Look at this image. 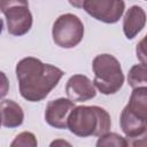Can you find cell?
<instances>
[{"label": "cell", "instance_id": "obj_7", "mask_svg": "<svg viewBox=\"0 0 147 147\" xmlns=\"http://www.w3.org/2000/svg\"><path fill=\"white\" fill-rule=\"evenodd\" d=\"M75 102L70 99L59 98L47 103L45 109V121L55 129H67V121Z\"/></svg>", "mask_w": 147, "mask_h": 147}, {"label": "cell", "instance_id": "obj_5", "mask_svg": "<svg viewBox=\"0 0 147 147\" xmlns=\"http://www.w3.org/2000/svg\"><path fill=\"white\" fill-rule=\"evenodd\" d=\"M54 42L62 48H74L84 37V25L80 18L74 14H63L59 16L52 29Z\"/></svg>", "mask_w": 147, "mask_h": 147}, {"label": "cell", "instance_id": "obj_11", "mask_svg": "<svg viewBox=\"0 0 147 147\" xmlns=\"http://www.w3.org/2000/svg\"><path fill=\"white\" fill-rule=\"evenodd\" d=\"M0 115L1 124L9 129L21 126L24 121L22 107L13 100H3L0 102Z\"/></svg>", "mask_w": 147, "mask_h": 147}, {"label": "cell", "instance_id": "obj_14", "mask_svg": "<svg viewBox=\"0 0 147 147\" xmlns=\"http://www.w3.org/2000/svg\"><path fill=\"white\" fill-rule=\"evenodd\" d=\"M127 140L119 136L118 133L115 132H106L101 134L96 141L98 147H109V146H115V147H126Z\"/></svg>", "mask_w": 147, "mask_h": 147}, {"label": "cell", "instance_id": "obj_13", "mask_svg": "<svg viewBox=\"0 0 147 147\" xmlns=\"http://www.w3.org/2000/svg\"><path fill=\"white\" fill-rule=\"evenodd\" d=\"M127 83L132 88L138 86H146L147 83L146 63H139L131 67L127 74Z\"/></svg>", "mask_w": 147, "mask_h": 147}, {"label": "cell", "instance_id": "obj_21", "mask_svg": "<svg viewBox=\"0 0 147 147\" xmlns=\"http://www.w3.org/2000/svg\"><path fill=\"white\" fill-rule=\"evenodd\" d=\"M0 126H1V115H0Z\"/></svg>", "mask_w": 147, "mask_h": 147}, {"label": "cell", "instance_id": "obj_20", "mask_svg": "<svg viewBox=\"0 0 147 147\" xmlns=\"http://www.w3.org/2000/svg\"><path fill=\"white\" fill-rule=\"evenodd\" d=\"M2 30H3V21L0 18V33L2 32Z\"/></svg>", "mask_w": 147, "mask_h": 147}, {"label": "cell", "instance_id": "obj_4", "mask_svg": "<svg viewBox=\"0 0 147 147\" xmlns=\"http://www.w3.org/2000/svg\"><path fill=\"white\" fill-rule=\"evenodd\" d=\"M0 10L6 16L9 34L24 36L32 28L33 17L28 0H0Z\"/></svg>", "mask_w": 147, "mask_h": 147}, {"label": "cell", "instance_id": "obj_12", "mask_svg": "<svg viewBox=\"0 0 147 147\" xmlns=\"http://www.w3.org/2000/svg\"><path fill=\"white\" fill-rule=\"evenodd\" d=\"M126 106L134 114L147 118V86L134 87Z\"/></svg>", "mask_w": 147, "mask_h": 147}, {"label": "cell", "instance_id": "obj_16", "mask_svg": "<svg viewBox=\"0 0 147 147\" xmlns=\"http://www.w3.org/2000/svg\"><path fill=\"white\" fill-rule=\"evenodd\" d=\"M9 91V80L5 72L0 71V99L5 98Z\"/></svg>", "mask_w": 147, "mask_h": 147}, {"label": "cell", "instance_id": "obj_3", "mask_svg": "<svg viewBox=\"0 0 147 147\" xmlns=\"http://www.w3.org/2000/svg\"><path fill=\"white\" fill-rule=\"evenodd\" d=\"M93 84L100 93L110 95L117 93L124 83V75L119 61L110 54H99L93 59Z\"/></svg>", "mask_w": 147, "mask_h": 147}, {"label": "cell", "instance_id": "obj_10", "mask_svg": "<svg viewBox=\"0 0 147 147\" xmlns=\"http://www.w3.org/2000/svg\"><path fill=\"white\" fill-rule=\"evenodd\" d=\"M146 24V13L140 6L130 7L123 18V32L127 39H133Z\"/></svg>", "mask_w": 147, "mask_h": 147}, {"label": "cell", "instance_id": "obj_8", "mask_svg": "<svg viewBox=\"0 0 147 147\" xmlns=\"http://www.w3.org/2000/svg\"><path fill=\"white\" fill-rule=\"evenodd\" d=\"M65 93L68 99L74 102H84L96 95L95 86L85 75H74L65 84Z\"/></svg>", "mask_w": 147, "mask_h": 147}, {"label": "cell", "instance_id": "obj_17", "mask_svg": "<svg viewBox=\"0 0 147 147\" xmlns=\"http://www.w3.org/2000/svg\"><path fill=\"white\" fill-rule=\"evenodd\" d=\"M145 38L139 42V45H137V57L141 61V63H146V52H145Z\"/></svg>", "mask_w": 147, "mask_h": 147}, {"label": "cell", "instance_id": "obj_18", "mask_svg": "<svg viewBox=\"0 0 147 147\" xmlns=\"http://www.w3.org/2000/svg\"><path fill=\"white\" fill-rule=\"evenodd\" d=\"M69 3L75 7V8H83V3H84V0H68Z\"/></svg>", "mask_w": 147, "mask_h": 147}, {"label": "cell", "instance_id": "obj_9", "mask_svg": "<svg viewBox=\"0 0 147 147\" xmlns=\"http://www.w3.org/2000/svg\"><path fill=\"white\" fill-rule=\"evenodd\" d=\"M119 124L124 134L131 139L142 137L147 130V118L134 114L127 106H125L121 113Z\"/></svg>", "mask_w": 147, "mask_h": 147}, {"label": "cell", "instance_id": "obj_1", "mask_svg": "<svg viewBox=\"0 0 147 147\" xmlns=\"http://www.w3.org/2000/svg\"><path fill=\"white\" fill-rule=\"evenodd\" d=\"M15 72L20 94L30 102L44 100L64 75L60 68L44 63L39 59L32 56L18 61Z\"/></svg>", "mask_w": 147, "mask_h": 147}, {"label": "cell", "instance_id": "obj_2", "mask_svg": "<svg viewBox=\"0 0 147 147\" xmlns=\"http://www.w3.org/2000/svg\"><path fill=\"white\" fill-rule=\"evenodd\" d=\"M110 126V115L99 106H75L67 121V129L80 138L100 137L108 132Z\"/></svg>", "mask_w": 147, "mask_h": 147}, {"label": "cell", "instance_id": "obj_15", "mask_svg": "<svg viewBox=\"0 0 147 147\" xmlns=\"http://www.w3.org/2000/svg\"><path fill=\"white\" fill-rule=\"evenodd\" d=\"M38 145L37 138L32 132L29 131H24L18 133L15 139L13 140V142L10 144L11 147H16V146H23V147H36Z\"/></svg>", "mask_w": 147, "mask_h": 147}, {"label": "cell", "instance_id": "obj_19", "mask_svg": "<svg viewBox=\"0 0 147 147\" xmlns=\"http://www.w3.org/2000/svg\"><path fill=\"white\" fill-rule=\"evenodd\" d=\"M56 144H61V145H68V146H70V144H68V142H65V141H53V142L51 144V146H54V145H56Z\"/></svg>", "mask_w": 147, "mask_h": 147}, {"label": "cell", "instance_id": "obj_6", "mask_svg": "<svg viewBox=\"0 0 147 147\" xmlns=\"http://www.w3.org/2000/svg\"><path fill=\"white\" fill-rule=\"evenodd\" d=\"M83 8L93 18L107 24H114L122 17L125 2L124 0H84Z\"/></svg>", "mask_w": 147, "mask_h": 147}]
</instances>
